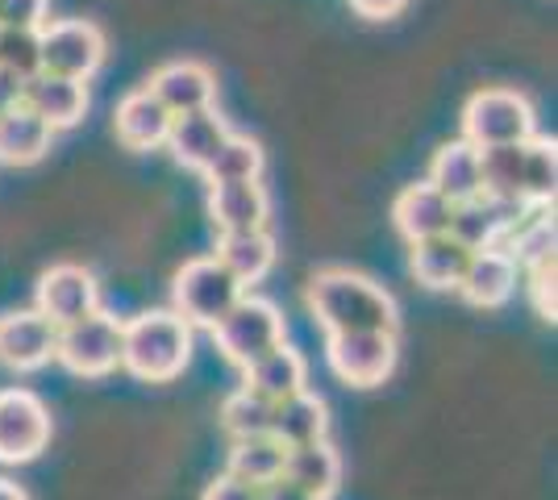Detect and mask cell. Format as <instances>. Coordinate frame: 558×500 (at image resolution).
Instances as JSON below:
<instances>
[{
  "label": "cell",
  "mask_w": 558,
  "mask_h": 500,
  "mask_svg": "<svg viewBox=\"0 0 558 500\" xmlns=\"http://www.w3.org/2000/svg\"><path fill=\"white\" fill-rule=\"evenodd\" d=\"M0 68L17 80H34L43 72V38L38 29H0Z\"/></svg>",
  "instance_id": "obj_32"
},
{
  "label": "cell",
  "mask_w": 558,
  "mask_h": 500,
  "mask_svg": "<svg viewBox=\"0 0 558 500\" xmlns=\"http://www.w3.org/2000/svg\"><path fill=\"white\" fill-rule=\"evenodd\" d=\"M201 500H263V488L242 484V479H233V476H217L209 488H205Z\"/></svg>",
  "instance_id": "obj_35"
},
{
  "label": "cell",
  "mask_w": 558,
  "mask_h": 500,
  "mask_svg": "<svg viewBox=\"0 0 558 500\" xmlns=\"http://www.w3.org/2000/svg\"><path fill=\"white\" fill-rule=\"evenodd\" d=\"M54 338L59 330L38 309L4 313L0 317V363L9 371H38L43 363L54 358Z\"/></svg>",
  "instance_id": "obj_11"
},
{
  "label": "cell",
  "mask_w": 558,
  "mask_h": 500,
  "mask_svg": "<svg viewBox=\"0 0 558 500\" xmlns=\"http://www.w3.org/2000/svg\"><path fill=\"white\" fill-rule=\"evenodd\" d=\"M404 4H409V0H350V9H354L359 17H367V22H388Z\"/></svg>",
  "instance_id": "obj_36"
},
{
  "label": "cell",
  "mask_w": 558,
  "mask_h": 500,
  "mask_svg": "<svg viewBox=\"0 0 558 500\" xmlns=\"http://www.w3.org/2000/svg\"><path fill=\"white\" fill-rule=\"evenodd\" d=\"M209 184H242V180H258L263 175V146L251 138H238L230 134L221 150L213 155V163L205 167Z\"/></svg>",
  "instance_id": "obj_29"
},
{
  "label": "cell",
  "mask_w": 558,
  "mask_h": 500,
  "mask_svg": "<svg viewBox=\"0 0 558 500\" xmlns=\"http://www.w3.org/2000/svg\"><path fill=\"white\" fill-rule=\"evenodd\" d=\"M279 479L308 492V497L329 500L338 492V484H342V459H338V451L329 447L326 438L322 442H308V447H292V451L283 454Z\"/></svg>",
  "instance_id": "obj_18"
},
{
  "label": "cell",
  "mask_w": 558,
  "mask_h": 500,
  "mask_svg": "<svg viewBox=\"0 0 558 500\" xmlns=\"http://www.w3.org/2000/svg\"><path fill=\"white\" fill-rule=\"evenodd\" d=\"M113 130H117V143L125 150H155V146L167 143V130H171V113L155 96L138 88V93L121 96L113 113Z\"/></svg>",
  "instance_id": "obj_19"
},
{
  "label": "cell",
  "mask_w": 558,
  "mask_h": 500,
  "mask_svg": "<svg viewBox=\"0 0 558 500\" xmlns=\"http://www.w3.org/2000/svg\"><path fill=\"white\" fill-rule=\"evenodd\" d=\"M242 292H246V288L238 284L213 255L187 259L184 267L175 271V284H171L175 313L184 317L187 326H205V330H213V326L242 301Z\"/></svg>",
  "instance_id": "obj_5"
},
{
  "label": "cell",
  "mask_w": 558,
  "mask_h": 500,
  "mask_svg": "<svg viewBox=\"0 0 558 500\" xmlns=\"http://www.w3.org/2000/svg\"><path fill=\"white\" fill-rule=\"evenodd\" d=\"M100 309V284L88 267L80 263H54L38 280V313L47 317L54 330L75 326Z\"/></svg>",
  "instance_id": "obj_9"
},
{
  "label": "cell",
  "mask_w": 558,
  "mask_h": 500,
  "mask_svg": "<svg viewBox=\"0 0 558 500\" xmlns=\"http://www.w3.org/2000/svg\"><path fill=\"white\" fill-rule=\"evenodd\" d=\"M242 376H246L242 388H251V392L263 397L267 405H279V401H288V397L304 392V383H308V367H304L301 351H292V346L283 342V346L267 351L263 358H255Z\"/></svg>",
  "instance_id": "obj_21"
},
{
  "label": "cell",
  "mask_w": 558,
  "mask_h": 500,
  "mask_svg": "<svg viewBox=\"0 0 558 500\" xmlns=\"http://www.w3.org/2000/svg\"><path fill=\"white\" fill-rule=\"evenodd\" d=\"M230 138L226 121L217 118L213 109H201V113H184V118H171V130H167V150L180 167H192V171H205L213 163V155L221 150V143Z\"/></svg>",
  "instance_id": "obj_17"
},
{
  "label": "cell",
  "mask_w": 558,
  "mask_h": 500,
  "mask_svg": "<svg viewBox=\"0 0 558 500\" xmlns=\"http://www.w3.org/2000/svg\"><path fill=\"white\" fill-rule=\"evenodd\" d=\"M450 200H446L442 192L434 188V184H409V188L396 196L392 205V221L396 230H400V239L409 242H425V239H438L450 230Z\"/></svg>",
  "instance_id": "obj_15"
},
{
  "label": "cell",
  "mask_w": 558,
  "mask_h": 500,
  "mask_svg": "<svg viewBox=\"0 0 558 500\" xmlns=\"http://www.w3.org/2000/svg\"><path fill=\"white\" fill-rule=\"evenodd\" d=\"M50 442V413L47 405L25 392L9 388L0 392V463H29L47 451Z\"/></svg>",
  "instance_id": "obj_10"
},
{
  "label": "cell",
  "mask_w": 558,
  "mask_h": 500,
  "mask_svg": "<svg viewBox=\"0 0 558 500\" xmlns=\"http://www.w3.org/2000/svg\"><path fill=\"white\" fill-rule=\"evenodd\" d=\"M512 288H517V263L500 246H492V251H475L471 255L454 292L463 296L466 305H475V309H500L512 296Z\"/></svg>",
  "instance_id": "obj_16"
},
{
  "label": "cell",
  "mask_w": 558,
  "mask_h": 500,
  "mask_svg": "<svg viewBox=\"0 0 558 500\" xmlns=\"http://www.w3.org/2000/svg\"><path fill=\"white\" fill-rule=\"evenodd\" d=\"M263 500H317L301 492V488H292V484H283V479H271L267 488H263Z\"/></svg>",
  "instance_id": "obj_38"
},
{
  "label": "cell",
  "mask_w": 558,
  "mask_h": 500,
  "mask_svg": "<svg viewBox=\"0 0 558 500\" xmlns=\"http://www.w3.org/2000/svg\"><path fill=\"white\" fill-rule=\"evenodd\" d=\"M22 105L59 134V130L80 125V118L88 113V88H84L80 80H63V75L38 72L34 80H25Z\"/></svg>",
  "instance_id": "obj_13"
},
{
  "label": "cell",
  "mask_w": 558,
  "mask_h": 500,
  "mask_svg": "<svg viewBox=\"0 0 558 500\" xmlns=\"http://www.w3.org/2000/svg\"><path fill=\"white\" fill-rule=\"evenodd\" d=\"M425 184L442 192L450 205H463V200H475L480 196V150L471 143H442L429 159V175Z\"/></svg>",
  "instance_id": "obj_23"
},
{
  "label": "cell",
  "mask_w": 558,
  "mask_h": 500,
  "mask_svg": "<svg viewBox=\"0 0 558 500\" xmlns=\"http://www.w3.org/2000/svg\"><path fill=\"white\" fill-rule=\"evenodd\" d=\"M271 214L267 188L258 180H242V184H209V217L217 234H251L263 230Z\"/></svg>",
  "instance_id": "obj_14"
},
{
  "label": "cell",
  "mask_w": 558,
  "mask_h": 500,
  "mask_svg": "<svg viewBox=\"0 0 558 500\" xmlns=\"http://www.w3.org/2000/svg\"><path fill=\"white\" fill-rule=\"evenodd\" d=\"M146 93L163 105L171 118H184V113H201V109H213L217 100V80L205 63H192V59H180V63H167L150 75Z\"/></svg>",
  "instance_id": "obj_12"
},
{
  "label": "cell",
  "mask_w": 558,
  "mask_h": 500,
  "mask_svg": "<svg viewBox=\"0 0 558 500\" xmlns=\"http://www.w3.org/2000/svg\"><path fill=\"white\" fill-rule=\"evenodd\" d=\"M50 0H0V29H43Z\"/></svg>",
  "instance_id": "obj_34"
},
{
  "label": "cell",
  "mask_w": 558,
  "mask_h": 500,
  "mask_svg": "<svg viewBox=\"0 0 558 500\" xmlns=\"http://www.w3.org/2000/svg\"><path fill=\"white\" fill-rule=\"evenodd\" d=\"M525 280H530V301H534L537 317L555 321V259L525 267Z\"/></svg>",
  "instance_id": "obj_33"
},
{
  "label": "cell",
  "mask_w": 558,
  "mask_h": 500,
  "mask_svg": "<svg viewBox=\"0 0 558 500\" xmlns=\"http://www.w3.org/2000/svg\"><path fill=\"white\" fill-rule=\"evenodd\" d=\"M43 38V72L88 84L105 63V34L93 22H47L38 29Z\"/></svg>",
  "instance_id": "obj_8"
},
{
  "label": "cell",
  "mask_w": 558,
  "mask_h": 500,
  "mask_svg": "<svg viewBox=\"0 0 558 500\" xmlns=\"http://www.w3.org/2000/svg\"><path fill=\"white\" fill-rule=\"evenodd\" d=\"M192 358V326L180 313H138L121 321V367L142 383H171Z\"/></svg>",
  "instance_id": "obj_2"
},
{
  "label": "cell",
  "mask_w": 558,
  "mask_h": 500,
  "mask_svg": "<svg viewBox=\"0 0 558 500\" xmlns=\"http://www.w3.org/2000/svg\"><path fill=\"white\" fill-rule=\"evenodd\" d=\"M271 426V405L255 397L251 388H238L233 397H226V405H221V429L230 434L233 442L238 438H258V434H267Z\"/></svg>",
  "instance_id": "obj_31"
},
{
  "label": "cell",
  "mask_w": 558,
  "mask_h": 500,
  "mask_svg": "<svg viewBox=\"0 0 558 500\" xmlns=\"http://www.w3.org/2000/svg\"><path fill=\"white\" fill-rule=\"evenodd\" d=\"M304 301H308V309H313L317 326L326 333H350V330L396 333V326H400L392 296L375 284V280L359 276V271H342V267L317 271L308 280Z\"/></svg>",
  "instance_id": "obj_1"
},
{
  "label": "cell",
  "mask_w": 558,
  "mask_h": 500,
  "mask_svg": "<svg viewBox=\"0 0 558 500\" xmlns=\"http://www.w3.org/2000/svg\"><path fill=\"white\" fill-rule=\"evenodd\" d=\"M326 429H329V408L308 388L296 392V397H288V401H279V405H271V426H267V434L276 438L283 451L322 442Z\"/></svg>",
  "instance_id": "obj_20"
},
{
  "label": "cell",
  "mask_w": 558,
  "mask_h": 500,
  "mask_svg": "<svg viewBox=\"0 0 558 500\" xmlns=\"http://www.w3.org/2000/svg\"><path fill=\"white\" fill-rule=\"evenodd\" d=\"M466 263H471V251L459 246L450 234H438V239L413 242L409 251V271L421 288L429 292H454L459 280H463Z\"/></svg>",
  "instance_id": "obj_22"
},
{
  "label": "cell",
  "mask_w": 558,
  "mask_h": 500,
  "mask_svg": "<svg viewBox=\"0 0 558 500\" xmlns=\"http://www.w3.org/2000/svg\"><path fill=\"white\" fill-rule=\"evenodd\" d=\"M0 500H29L22 492V488H17V484H9V479H0Z\"/></svg>",
  "instance_id": "obj_39"
},
{
  "label": "cell",
  "mask_w": 558,
  "mask_h": 500,
  "mask_svg": "<svg viewBox=\"0 0 558 500\" xmlns=\"http://www.w3.org/2000/svg\"><path fill=\"white\" fill-rule=\"evenodd\" d=\"M283 447H279L271 434H258V438H238L230 447V467L226 476L242 479V484H255V488H267L271 479H279L283 472Z\"/></svg>",
  "instance_id": "obj_27"
},
{
  "label": "cell",
  "mask_w": 558,
  "mask_h": 500,
  "mask_svg": "<svg viewBox=\"0 0 558 500\" xmlns=\"http://www.w3.org/2000/svg\"><path fill=\"white\" fill-rule=\"evenodd\" d=\"M283 338H288V326H283V317H279L276 305L263 301V296H242V301L213 326L217 351L230 358L233 367H242V371H246L255 358L267 355V351L283 346Z\"/></svg>",
  "instance_id": "obj_4"
},
{
  "label": "cell",
  "mask_w": 558,
  "mask_h": 500,
  "mask_svg": "<svg viewBox=\"0 0 558 500\" xmlns=\"http://www.w3.org/2000/svg\"><path fill=\"white\" fill-rule=\"evenodd\" d=\"M396 333L388 330H350L326 333V358L333 376L350 388H375L392 376L396 367Z\"/></svg>",
  "instance_id": "obj_7"
},
{
  "label": "cell",
  "mask_w": 558,
  "mask_h": 500,
  "mask_svg": "<svg viewBox=\"0 0 558 500\" xmlns=\"http://www.w3.org/2000/svg\"><path fill=\"white\" fill-rule=\"evenodd\" d=\"M509 214L512 209H505V205H492L484 196H475V200H463V205L450 209V230L446 234L459 246H466L471 255L475 251H492L500 242V234L512 225Z\"/></svg>",
  "instance_id": "obj_25"
},
{
  "label": "cell",
  "mask_w": 558,
  "mask_h": 500,
  "mask_svg": "<svg viewBox=\"0 0 558 500\" xmlns=\"http://www.w3.org/2000/svg\"><path fill=\"white\" fill-rule=\"evenodd\" d=\"M50 138H54V130L43 118H34L25 105L0 113V163L9 167L38 163V159H47Z\"/></svg>",
  "instance_id": "obj_26"
},
{
  "label": "cell",
  "mask_w": 558,
  "mask_h": 500,
  "mask_svg": "<svg viewBox=\"0 0 558 500\" xmlns=\"http://www.w3.org/2000/svg\"><path fill=\"white\" fill-rule=\"evenodd\" d=\"M213 259L230 271L242 288L258 284L271 267H276V239L267 230H251V234H221L217 239V255Z\"/></svg>",
  "instance_id": "obj_24"
},
{
  "label": "cell",
  "mask_w": 558,
  "mask_h": 500,
  "mask_svg": "<svg viewBox=\"0 0 558 500\" xmlns=\"http://www.w3.org/2000/svg\"><path fill=\"white\" fill-rule=\"evenodd\" d=\"M505 255H509L521 271L534 267V263L555 259V217L537 214V217H530L521 230L509 225V246H505Z\"/></svg>",
  "instance_id": "obj_30"
},
{
  "label": "cell",
  "mask_w": 558,
  "mask_h": 500,
  "mask_svg": "<svg viewBox=\"0 0 558 500\" xmlns=\"http://www.w3.org/2000/svg\"><path fill=\"white\" fill-rule=\"evenodd\" d=\"M22 88H25V80H17L13 72L0 68V113H9V109L22 105Z\"/></svg>",
  "instance_id": "obj_37"
},
{
  "label": "cell",
  "mask_w": 558,
  "mask_h": 500,
  "mask_svg": "<svg viewBox=\"0 0 558 500\" xmlns=\"http://www.w3.org/2000/svg\"><path fill=\"white\" fill-rule=\"evenodd\" d=\"M54 358L68 367L71 376H84V380L109 376L121 367V321L96 309L93 317L63 326L54 338Z\"/></svg>",
  "instance_id": "obj_6"
},
{
  "label": "cell",
  "mask_w": 558,
  "mask_h": 500,
  "mask_svg": "<svg viewBox=\"0 0 558 500\" xmlns=\"http://www.w3.org/2000/svg\"><path fill=\"white\" fill-rule=\"evenodd\" d=\"M521 184H525V205L542 209L555 200L558 184V150L546 138H530L525 143V163H521Z\"/></svg>",
  "instance_id": "obj_28"
},
{
  "label": "cell",
  "mask_w": 558,
  "mask_h": 500,
  "mask_svg": "<svg viewBox=\"0 0 558 500\" xmlns=\"http://www.w3.org/2000/svg\"><path fill=\"white\" fill-rule=\"evenodd\" d=\"M534 138V105L512 88H484L463 105V143L475 150L521 146Z\"/></svg>",
  "instance_id": "obj_3"
}]
</instances>
